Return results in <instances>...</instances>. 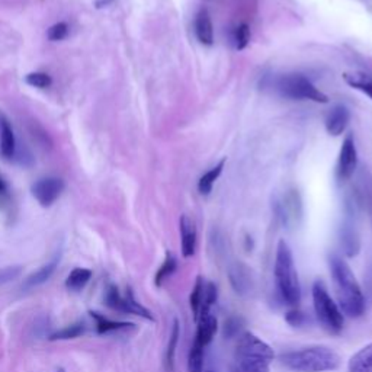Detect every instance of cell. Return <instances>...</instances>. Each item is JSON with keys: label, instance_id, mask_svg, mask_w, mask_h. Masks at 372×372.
Here are the masks:
<instances>
[{"label": "cell", "instance_id": "8992f818", "mask_svg": "<svg viewBox=\"0 0 372 372\" xmlns=\"http://www.w3.org/2000/svg\"><path fill=\"white\" fill-rule=\"evenodd\" d=\"M277 91L291 99H300V101H313L317 104H327L329 97L317 89L316 86L303 74H283L275 82Z\"/></svg>", "mask_w": 372, "mask_h": 372}, {"label": "cell", "instance_id": "4dcf8cb0", "mask_svg": "<svg viewBox=\"0 0 372 372\" xmlns=\"http://www.w3.org/2000/svg\"><path fill=\"white\" fill-rule=\"evenodd\" d=\"M47 35H48V40H51V41L65 40L69 35V25L66 22H58L48 30Z\"/></svg>", "mask_w": 372, "mask_h": 372}, {"label": "cell", "instance_id": "7402d4cb", "mask_svg": "<svg viewBox=\"0 0 372 372\" xmlns=\"http://www.w3.org/2000/svg\"><path fill=\"white\" fill-rule=\"evenodd\" d=\"M91 314L96 320V330L99 334H105L109 332H117V330H124V329H131L134 326L132 323H126V321H113L99 313H91Z\"/></svg>", "mask_w": 372, "mask_h": 372}, {"label": "cell", "instance_id": "603a6c76", "mask_svg": "<svg viewBox=\"0 0 372 372\" xmlns=\"http://www.w3.org/2000/svg\"><path fill=\"white\" fill-rule=\"evenodd\" d=\"M204 297H205V282L201 277L196 278V282H195V287L191 292V297H189V304H191V308H192V313H194V318L196 321L198 316H200L201 313V308H202V304H204Z\"/></svg>", "mask_w": 372, "mask_h": 372}, {"label": "cell", "instance_id": "7c38bea8", "mask_svg": "<svg viewBox=\"0 0 372 372\" xmlns=\"http://www.w3.org/2000/svg\"><path fill=\"white\" fill-rule=\"evenodd\" d=\"M195 35L198 41L204 45L214 44V27L208 9L202 8L195 16Z\"/></svg>", "mask_w": 372, "mask_h": 372}, {"label": "cell", "instance_id": "9c48e42d", "mask_svg": "<svg viewBox=\"0 0 372 372\" xmlns=\"http://www.w3.org/2000/svg\"><path fill=\"white\" fill-rule=\"evenodd\" d=\"M358 166V152L352 134H348L343 139L340 153L338 159V178L340 181H348L353 176Z\"/></svg>", "mask_w": 372, "mask_h": 372}, {"label": "cell", "instance_id": "d6986e66", "mask_svg": "<svg viewBox=\"0 0 372 372\" xmlns=\"http://www.w3.org/2000/svg\"><path fill=\"white\" fill-rule=\"evenodd\" d=\"M224 165H226V160H221L217 166L211 167L200 178V181H198V191H200L201 195H209V192L213 191V186L220 178L222 169H224Z\"/></svg>", "mask_w": 372, "mask_h": 372}, {"label": "cell", "instance_id": "6da1fadb", "mask_svg": "<svg viewBox=\"0 0 372 372\" xmlns=\"http://www.w3.org/2000/svg\"><path fill=\"white\" fill-rule=\"evenodd\" d=\"M329 266L342 313L349 317H361L365 312V297L352 269L345 259L336 255L329 257Z\"/></svg>", "mask_w": 372, "mask_h": 372}, {"label": "cell", "instance_id": "30bf717a", "mask_svg": "<svg viewBox=\"0 0 372 372\" xmlns=\"http://www.w3.org/2000/svg\"><path fill=\"white\" fill-rule=\"evenodd\" d=\"M229 278L231 287L239 295H247L253 288L252 274L243 264H235L229 269Z\"/></svg>", "mask_w": 372, "mask_h": 372}, {"label": "cell", "instance_id": "836d02e7", "mask_svg": "<svg viewBox=\"0 0 372 372\" xmlns=\"http://www.w3.org/2000/svg\"><path fill=\"white\" fill-rule=\"evenodd\" d=\"M240 330V321L237 318H230L224 325V336L231 338Z\"/></svg>", "mask_w": 372, "mask_h": 372}, {"label": "cell", "instance_id": "484cf974", "mask_svg": "<svg viewBox=\"0 0 372 372\" xmlns=\"http://www.w3.org/2000/svg\"><path fill=\"white\" fill-rule=\"evenodd\" d=\"M176 268H178L176 257L173 256L172 253H167L166 259H165V262L162 264V266L159 268L157 274H156V278H154V282H156L157 287H160V285H162L173 274V272L176 270Z\"/></svg>", "mask_w": 372, "mask_h": 372}, {"label": "cell", "instance_id": "4316f807", "mask_svg": "<svg viewBox=\"0 0 372 372\" xmlns=\"http://www.w3.org/2000/svg\"><path fill=\"white\" fill-rule=\"evenodd\" d=\"M86 330V326L83 321L80 323H74L71 326L65 327L63 330H58L56 333H53L51 336H49V340H69V339H76L79 338L80 334H83Z\"/></svg>", "mask_w": 372, "mask_h": 372}, {"label": "cell", "instance_id": "74e56055", "mask_svg": "<svg viewBox=\"0 0 372 372\" xmlns=\"http://www.w3.org/2000/svg\"><path fill=\"white\" fill-rule=\"evenodd\" d=\"M209 372H211V371H209Z\"/></svg>", "mask_w": 372, "mask_h": 372}, {"label": "cell", "instance_id": "d6a6232c", "mask_svg": "<svg viewBox=\"0 0 372 372\" xmlns=\"http://www.w3.org/2000/svg\"><path fill=\"white\" fill-rule=\"evenodd\" d=\"M285 320H287V323L292 327H300L305 323V316L304 313L299 312V310H292V312L287 313L285 316Z\"/></svg>", "mask_w": 372, "mask_h": 372}, {"label": "cell", "instance_id": "7a4b0ae2", "mask_svg": "<svg viewBox=\"0 0 372 372\" xmlns=\"http://www.w3.org/2000/svg\"><path fill=\"white\" fill-rule=\"evenodd\" d=\"M279 361L295 372H329L340 367V356L327 346H308L282 353Z\"/></svg>", "mask_w": 372, "mask_h": 372}, {"label": "cell", "instance_id": "ffe728a7", "mask_svg": "<svg viewBox=\"0 0 372 372\" xmlns=\"http://www.w3.org/2000/svg\"><path fill=\"white\" fill-rule=\"evenodd\" d=\"M92 278V270L86 269V268H76L70 272V275L66 279V287L70 291L79 292L82 291L88 282Z\"/></svg>", "mask_w": 372, "mask_h": 372}, {"label": "cell", "instance_id": "d590c367", "mask_svg": "<svg viewBox=\"0 0 372 372\" xmlns=\"http://www.w3.org/2000/svg\"><path fill=\"white\" fill-rule=\"evenodd\" d=\"M231 372H240V371H239V369H233Z\"/></svg>", "mask_w": 372, "mask_h": 372}, {"label": "cell", "instance_id": "ba28073f", "mask_svg": "<svg viewBox=\"0 0 372 372\" xmlns=\"http://www.w3.org/2000/svg\"><path fill=\"white\" fill-rule=\"evenodd\" d=\"M65 189V182L58 178H44L32 185V195L41 207H51Z\"/></svg>", "mask_w": 372, "mask_h": 372}, {"label": "cell", "instance_id": "277c9868", "mask_svg": "<svg viewBox=\"0 0 372 372\" xmlns=\"http://www.w3.org/2000/svg\"><path fill=\"white\" fill-rule=\"evenodd\" d=\"M235 358L240 372H269L275 353L265 340L251 332H246L239 338Z\"/></svg>", "mask_w": 372, "mask_h": 372}, {"label": "cell", "instance_id": "f1b7e54d", "mask_svg": "<svg viewBox=\"0 0 372 372\" xmlns=\"http://www.w3.org/2000/svg\"><path fill=\"white\" fill-rule=\"evenodd\" d=\"M342 246L348 256H355L359 251V242L352 229H345L342 233Z\"/></svg>", "mask_w": 372, "mask_h": 372}, {"label": "cell", "instance_id": "5b68a950", "mask_svg": "<svg viewBox=\"0 0 372 372\" xmlns=\"http://www.w3.org/2000/svg\"><path fill=\"white\" fill-rule=\"evenodd\" d=\"M313 305L318 323L329 333L338 334L343 329V313L339 305L333 301L326 285L316 281L313 285Z\"/></svg>", "mask_w": 372, "mask_h": 372}, {"label": "cell", "instance_id": "3957f363", "mask_svg": "<svg viewBox=\"0 0 372 372\" xmlns=\"http://www.w3.org/2000/svg\"><path fill=\"white\" fill-rule=\"evenodd\" d=\"M275 283L282 301L290 305H297L301 300V287L299 274L294 264V256L290 246L281 240L277 247L275 256Z\"/></svg>", "mask_w": 372, "mask_h": 372}, {"label": "cell", "instance_id": "83f0119b", "mask_svg": "<svg viewBox=\"0 0 372 372\" xmlns=\"http://www.w3.org/2000/svg\"><path fill=\"white\" fill-rule=\"evenodd\" d=\"M233 45L234 48L237 49V51H242L247 45H249L251 41V28L247 27L246 23L239 25V27H235L233 31Z\"/></svg>", "mask_w": 372, "mask_h": 372}, {"label": "cell", "instance_id": "52a82bcc", "mask_svg": "<svg viewBox=\"0 0 372 372\" xmlns=\"http://www.w3.org/2000/svg\"><path fill=\"white\" fill-rule=\"evenodd\" d=\"M105 304L115 310V312L121 313H127V314H134V316H140L147 320H154L153 314L148 312L146 307H143L139 301H135L132 292L128 290L127 297H122L118 292V288L115 285H109L106 294H105Z\"/></svg>", "mask_w": 372, "mask_h": 372}, {"label": "cell", "instance_id": "5bb4252c", "mask_svg": "<svg viewBox=\"0 0 372 372\" xmlns=\"http://www.w3.org/2000/svg\"><path fill=\"white\" fill-rule=\"evenodd\" d=\"M15 146V134L10 122L3 114H0V156L3 159L14 157Z\"/></svg>", "mask_w": 372, "mask_h": 372}, {"label": "cell", "instance_id": "cb8c5ba5", "mask_svg": "<svg viewBox=\"0 0 372 372\" xmlns=\"http://www.w3.org/2000/svg\"><path fill=\"white\" fill-rule=\"evenodd\" d=\"M179 336H181L179 321L175 320V321H173L170 338H169V345H167V351H166V365H167L169 371L173 369V362H175V353H176V348H178Z\"/></svg>", "mask_w": 372, "mask_h": 372}, {"label": "cell", "instance_id": "d4e9b609", "mask_svg": "<svg viewBox=\"0 0 372 372\" xmlns=\"http://www.w3.org/2000/svg\"><path fill=\"white\" fill-rule=\"evenodd\" d=\"M204 348L201 343H198L194 340L191 351H189V358H188V368L189 372H202L204 368Z\"/></svg>", "mask_w": 372, "mask_h": 372}, {"label": "cell", "instance_id": "4fadbf2b", "mask_svg": "<svg viewBox=\"0 0 372 372\" xmlns=\"http://www.w3.org/2000/svg\"><path fill=\"white\" fill-rule=\"evenodd\" d=\"M181 240H182V255L183 257H191L196 249V229L194 221L188 216H182L179 220Z\"/></svg>", "mask_w": 372, "mask_h": 372}, {"label": "cell", "instance_id": "9a60e30c", "mask_svg": "<svg viewBox=\"0 0 372 372\" xmlns=\"http://www.w3.org/2000/svg\"><path fill=\"white\" fill-rule=\"evenodd\" d=\"M198 323V329H196V334H195V340L198 343H201L202 346L209 345L213 342L217 329H218V321L213 314H205L201 316L200 318L196 320Z\"/></svg>", "mask_w": 372, "mask_h": 372}, {"label": "cell", "instance_id": "44dd1931", "mask_svg": "<svg viewBox=\"0 0 372 372\" xmlns=\"http://www.w3.org/2000/svg\"><path fill=\"white\" fill-rule=\"evenodd\" d=\"M58 265V259L56 257L54 260H51V262L44 265L43 268H40L36 272H34L32 275H30L27 278V281H25L23 287L25 288H32V287H38V285L44 283L45 281H48L49 278H51V275L54 274V270Z\"/></svg>", "mask_w": 372, "mask_h": 372}, {"label": "cell", "instance_id": "f546056e", "mask_svg": "<svg viewBox=\"0 0 372 372\" xmlns=\"http://www.w3.org/2000/svg\"><path fill=\"white\" fill-rule=\"evenodd\" d=\"M25 82H27L30 86H32V88H38V89H47L53 83L51 78H49L47 73H41V71L30 73L28 76L25 78Z\"/></svg>", "mask_w": 372, "mask_h": 372}, {"label": "cell", "instance_id": "2e32d148", "mask_svg": "<svg viewBox=\"0 0 372 372\" xmlns=\"http://www.w3.org/2000/svg\"><path fill=\"white\" fill-rule=\"evenodd\" d=\"M281 211L279 214L282 217V221L285 226H292L300 218L301 214V204L299 200V195L290 194L287 198H285L283 204H281Z\"/></svg>", "mask_w": 372, "mask_h": 372}, {"label": "cell", "instance_id": "e0dca14e", "mask_svg": "<svg viewBox=\"0 0 372 372\" xmlns=\"http://www.w3.org/2000/svg\"><path fill=\"white\" fill-rule=\"evenodd\" d=\"M348 372H372V342L351 358Z\"/></svg>", "mask_w": 372, "mask_h": 372}, {"label": "cell", "instance_id": "e575fe53", "mask_svg": "<svg viewBox=\"0 0 372 372\" xmlns=\"http://www.w3.org/2000/svg\"><path fill=\"white\" fill-rule=\"evenodd\" d=\"M5 191H6V185H5L3 179H2V178H0V194H3Z\"/></svg>", "mask_w": 372, "mask_h": 372}, {"label": "cell", "instance_id": "1f68e13d", "mask_svg": "<svg viewBox=\"0 0 372 372\" xmlns=\"http://www.w3.org/2000/svg\"><path fill=\"white\" fill-rule=\"evenodd\" d=\"M21 275V268L19 266H10L0 269V285H5L10 281L16 279Z\"/></svg>", "mask_w": 372, "mask_h": 372}, {"label": "cell", "instance_id": "ac0fdd59", "mask_svg": "<svg viewBox=\"0 0 372 372\" xmlns=\"http://www.w3.org/2000/svg\"><path fill=\"white\" fill-rule=\"evenodd\" d=\"M342 78L346 82V84H349L352 89L362 92L372 99V76H369V74L361 73V71H353V73H345Z\"/></svg>", "mask_w": 372, "mask_h": 372}, {"label": "cell", "instance_id": "8d00e7d4", "mask_svg": "<svg viewBox=\"0 0 372 372\" xmlns=\"http://www.w3.org/2000/svg\"><path fill=\"white\" fill-rule=\"evenodd\" d=\"M58 372H65V369H58Z\"/></svg>", "mask_w": 372, "mask_h": 372}, {"label": "cell", "instance_id": "8fae6325", "mask_svg": "<svg viewBox=\"0 0 372 372\" xmlns=\"http://www.w3.org/2000/svg\"><path fill=\"white\" fill-rule=\"evenodd\" d=\"M351 119L349 109L343 105L333 106L330 113L326 117V130L333 137L343 134L345 130L348 128V124Z\"/></svg>", "mask_w": 372, "mask_h": 372}]
</instances>
